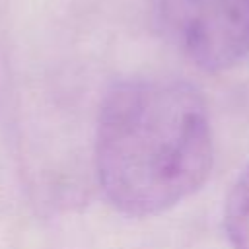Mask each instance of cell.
I'll return each mask as SVG.
<instances>
[{
    "label": "cell",
    "instance_id": "3",
    "mask_svg": "<svg viewBox=\"0 0 249 249\" xmlns=\"http://www.w3.org/2000/svg\"><path fill=\"white\" fill-rule=\"evenodd\" d=\"M224 230L230 249H249V165L239 173L226 196Z\"/></svg>",
    "mask_w": 249,
    "mask_h": 249
},
{
    "label": "cell",
    "instance_id": "2",
    "mask_svg": "<svg viewBox=\"0 0 249 249\" xmlns=\"http://www.w3.org/2000/svg\"><path fill=\"white\" fill-rule=\"evenodd\" d=\"M163 37L195 66L222 72L249 53V0H156Z\"/></svg>",
    "mask_w": 249,
    "mask_h": 249
},
{
    "label": "cell",
    "instance_id": "1",
    "mask_svg": "<svg viewBox=\"0 0 249 249\" xmlns=\"http://www.w3.org/2000/svg\"><path fill=\"white\" fill-rule=\"evenodd\" d=\"M214 144L200 91L175 78L113 86L97 113L93 161L99 189L124 216H158L208 179Z\"/></svg>",
    "mask_w": 249,
    "mask_h": 249
}]
</instances>
